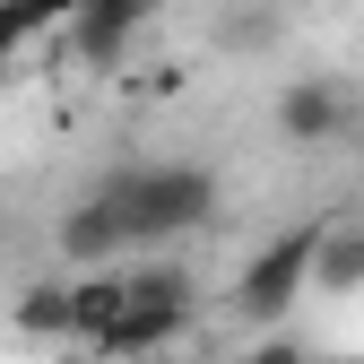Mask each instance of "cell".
Masks as SVG:
<instances>
[{
	"mask_svg": "<svg viewBox=\"0 0 364 364\" xmlns=\"http://www.w3.org/2000/svg\"><path fill=\"white\" fill-rule=\"evenodd\" d=\"M96 200L122 217L130 243H173V235H200V225L217 217V173L208 165H182V156H156V165L105 173Z\"/></svg>",
	"mask_w": 364,
	"mask_h": 364,
	"instance_id": "cell-1",
	"label": "cell"
},
{
	"mask_svg": "<svg viewBox=\"0 0 364 364\" xmlns=\"http://www.w3.org/2000/svg\"><path fill=\"white\" fill-rule=\"evenodd\" d=\"M182 330H191V269L148 260V269H122V321L96 338V355H156Z\"/></svg>",
	"mask_w": 364,
	"mask_h": 364,
	"instance_id": "cell-2",
	"label": "cell"
},
{
	"mask_svg": "<svg viewBox=\"0 0 364 364\" xmlns=\"http://www.w3.org/2000/svg\"><path fill=\"white\" fill-rule=\"evenodd\" d=\"M312 252H321V225H287V235H269L243 269V287H235V312L243 321H287V312L304 304L312 287Z\"/></svg>",
	"mask_w": 364,
	"mask_h": 364,
	"instance_id": "cell-3",
	"label": "cell"
},
{
	"mask_svg": "<svg viewBox=\"0 0 364 364\" xmlns=\"http://www.w3.org/2000/svg\"><path fill=\"white\" fill-rule=\"evenodd\" d=\"M148 9H156V0H78V9H70L78 61H87V70H113V61L130 53V35L148 26Z\"/></svg>",
	"mask_w": 364,
	"mask_h": 364,
	"instance_id": "cell-4",
	"label": "cell"
},
{
	"mask_svg": "<svg viewBox=\"0 0 364 364\" xmlns=\"http://www.w3.org/2000/svg\"><path fill=\"white\" fill-rule=\"evenodd\" d=\"M269 122H278V139H295V148H321V139H338V122H347V96H338L330 78H295V87H278Z\"/></svg>",
	"mask_w": 364,
	"mask_h": 364,
	"instance_id": "cell-5",
	"label": "cell"
},
{
	"mask_svg": "<svg viewBox=\"0 0 364 364\" xmlns=\"http://www.w3.org/2000/svg\"><path fill=\"white\" fill-rule=\"evenodd\" d=\"M61 252H70L78 269H113V252H130V235H122V217H113L96 191H87V200L61 217Z\"/></svg>",
	"mask_w": 364,
	"mask_h": 364,
	"instance_id": "cell-6",
	"label": "cell"
},
{
	"mask_svg": "<svg viewBox=\"0 0 364 364\" xmlns=\"http://www.w3.org/2000/svg\"><path fill=\"white\" fill-rule=\"evenodd\" d=\"M113 321H122V269H87V278H70V338L96 347Z\"/></svg>",
	"mask_w": 364,
	"mask_h": 364,
	"instance_id": "cell-7",
	"label": "cell"
},
{
	"mask_svg": "<svg viewBox=\"0 0 364 364\" xmlns=\"http://www.w3.org/2000/svg\"><path fill=\"white\" fill-rule=\"evenodd\" d=\"M312 287H321V295H355V287H364V225H321Z\"/></svg>",
	"mask_w": 364,
	"mask_h": 364,
	"instance_id": "cell-8",
	"label": "cell"
},
{
	"mask_svg": "<svg viewBox=\"0 0 364 364\" xmlns=\"http://www.w3.org/2000/svg\"><path fill=\"white\" fill-rule=\"evenodd\" d=\"M9 321H18V338H70V287L61 278H35Z\"/></svg>",
	"mask_w": 364,
	"mask_h": 364,
	"instance_id": "cell-9",
	"label": "cell"
},
{
	"mask_svg": "<svg viewBox=\"0 0 364 364\" xmlns=\"http://www.w3.org/2000/svg\"><path fill=\"white\" fill-rule=\"evenodd\" d=\"M70 9H78V0H9V18H18L26 35H43V26H70Z\"/></svg>",
	"mask_w": 364,
	"mask_h": 364,
	"instance_id": "cell-10",
	"label": "cell"
},
{
	"mask_svg": "<svg viewBox=\"0 0 364 364\" xmlns=\"http://www.w3.org/2000/svg\"><path fill=\"white\" fill-rule=\"evenodd\" d=\"M243 364H312V355H304V347H295V338H260V347H252V355H243Z\"/></svg>",
	"mask_w": 364,
	"mask_h": 364,
	"instance_id": "cell-11",
	"label": "cell"
},
{
	"mask_svg": "<svg viewBox=\"0 0 364 364\" xmlns=\"http://www.w3.org/2000/svg\"><path fill=\"white\" fill-rule=\"evenodd\" d=\"M26 43H35V35H26V26L9 18V0H0V61H18V53H26Z\"/></svg>",
	"mask_w": 364,
	"mask_h": 364,
	"instance_id": "cell-12",
	"label": "cell"
},
{
	"mask_svg": "<svg viewBox=\"0 0 364 364\" xmlns=\"http://www.w3.org/2000/svg\"><path fill=\"white\" fill-rule=\"evenodd\" d=\"M321 364H355V355H321Z\"/></svg>",
	"mask_w": 364,
	"mask_h": 364,
	"instance_id": "cell-13",
	"label": "cell"
},
{
	"mask_svg": "<svg viewBox=\"0 0 364 364\" xmlns=\"http://www.w3.org/2000/svg\"><path fill=\"white\" fill-rule=\"evenodd\" d=\"M0 243H9V217H0Z\"/></svg>",
	"mask_w": 364,
	"mask_h": 364,
	"instance_id": "cell-14",
	"label": "cell"
},
{
	"mask_svg": "<svg viewBox=\"0 0 364 364\" xmlns=\"http://www.w3.org/2000/svg\"><path fill=\"white\" fill-rule=\"evenodd\" d=\"M0 78H9V61H0Z\"/></svg>",
	"mask_w": 364,
	"mask_h": 364,
	"instance_id": "cell-15",
	"label": "cell"
}]
</instances>
